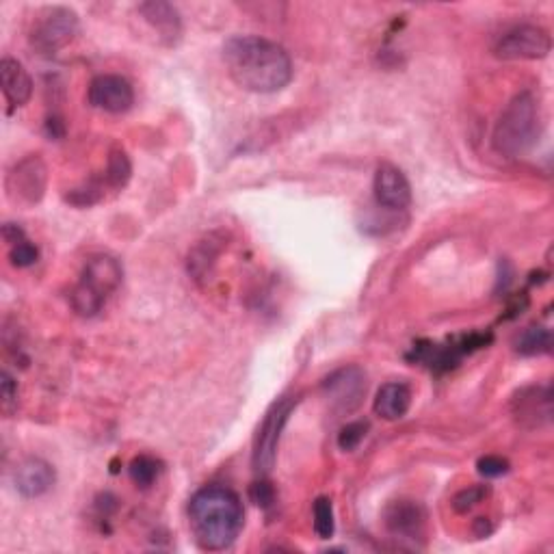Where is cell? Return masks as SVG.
I'll return each instance as SVG.
<instances>
[{
    "instance_id": "obj_1",
    "label": "cell",
    "mask_w": 554,
    "mask_h": 554,
    "mask_svg": "<svg viewBox=\"0 0 554 554\" xmlns=\"http://www.w3.org/2000/svg\"><path fill=\"white\" fill-rule=\"evenodd\" d=\"M223 61L232 81L252 94H277L293 81L288 52L258 35H236L223 44Z\"/></svg>"
},
{
    "instance_id": "obj_2",
    "label": "cell",
    "mask_w": 554,
    "mask_h": 554,
    "mask_svg": "<svg viewBox=\"0 0 554 554\" xmlns=\"http://www.w3.org/2000/svg\"><path fill=\"white\" fill-rule=\"evenodd\" d=\"M187 513L195 544L208 552L228 550L245 524L241 498L226 485H206L197 490L189 500Z\"/></svg>"
},
{
    "instance_id": "obj_3",
    "label": "cell",
    "mask_w": 554,
    "mask_h": 554,
    "mask_svg": "<svg viewBox=\"0 0 554 554\" xmlns=\"http://www.w3.org/2000/svg\"><path fill=\"white\" fill-rule=\"evenodd\" d=\"M542 137V107L531 91H522L513 98L496 122L492 143L505 158H518L531 152Z\"/></svg>"
},
{
    "instance_id": "obj_4",
    "label": "cell",
    "mask_w": 554,
    "mask_h": 554,
    "mask_svg": "<svg viewBox=\"0 0 554 554\" xmlns=\"http://www.w3.org/2000/svg\"><path fill=\"white\" fill-rule=\"evenodd\" d=\"M124 280V269L120 265V260L109 256V254H94L89 256L81 280L72 288L70 301L74 312L81 316H96L104 301H107L109 295H113L117 288H120Z\"/></svg>"
},
{
    "instance_id": "obj_5",
    "label": "cell",
    "mask_w": 554,
    "mask_h": 554,
    "mask_svg": "<svg viewBox=\"0 0 554 554\" xmlns=\"http://www.w3.org/2000/svg\"><path fill=\"white\" fill-rule=\"evenodd\" d=\"M81 29L76 11L70 7H46L37 13L31 26V46L39 55L52 57L68 48Z\"/></svg>"
},
{
    "instance_id": "obj_6",
    "label": "cell",
    "mask_w": 554,
    "mask_h": 554,
    "mask_svg": "<svg viewBox=\"0 0 554 554\" xmlns=\"http://www.w3.org/2000/svg\"><path fill=\"white\" fill-rule=\"evenodd\" d=\"M552 50V37L542 26L518 24L496 39L494 55L503 61L546 59Z\"/></svg>"
},
{
    "instance_id": "obj_7",
    "label": "cell",
    "mask_w": 554,
    "mask_h": 554,
    "mask_svg": "<svg viewBox=\"0 0 554 554\" xmlns=\"http://www.w3.org/2000/svg\"><path fill=\"white\" fill-rule=\"evenodd\" d=\"M295 405H297V399L284 397L271 407L265 420H262V427L258 431L256 446H254V470L258 474H269L273 470L275 457H277V444H280L282 431Z\"/></svg>"
},
{
    "instance_id": "obj_8",
    "label": "cell",
    "mask_w": 554,
    "mask_h": 554,
    "mask_svg": "<svg viewBox=\"0 0 554 554\" xmlns=\"http://www.w3.org/2000/svg\"><path fill=\"white\" fill-rule=\"evenodd\" d=\"M48 187V169L46 163L37 154L22 158V161L9 171L7 176V195L13 202L33 206L42 202Z\"/></svg>"
},
{
    "instance_id": "obj_9",
    "label": "cell",
    "mask_w": 554,
    "mask_h": 554,
    "mask_svg": "<svg viewBox=\"0 0 554 554\" xmlns=\"http://www.w3.org/2000/svg\"><path fill=\"white\" fill-rule=\"evenodd\" d=\"M384 524L394 539L418 546L427 535V509L418 500H394L384 511Z\"/></svg>"
},
{
    "instance_id": "obj_10",
    "label": "cell",
    "mask_w": 554,
    "mask_h": 554,
    "mask_svg": "<svg viewBox=\"0 0 554 554\" xmlns=\"http://www.w3.org/2000/svg\"><path fill=\"white\" fill-rule=\"evenodd\" d=\"M327 401L340 414H351L366 394V373L360 366H345L323 381Z\"/></svg>"
},
{
    "instance_id": "obj_11",
    "label": "cell",
    "mask_w": 554,
    "mask_h": 554,
    "mask_svg": "<svg viewBox=\"0 0 554 554\" xmlns=\"http://www.w3.org/2000/svg\"><path fill=\"white\" fill-rule=\"evenodd\" d=\"M89 104L104 113L120 115L135 104V89L124 76L100 74L89 85Z\"/></svg>"
},
{
    "instance_id": "obj_12",
    "label": "cell",
    "mask_w": 554,
    "mask_h": 554,
    "mask_svg": "<svg viewBox=\"0 0 554 554\" xmlns=\"http://www.w3.org/2000/svg\"><path fill=\"white\" fill-rule=\"evenodd\" d=\"M511 414L524 429H539L552 420V388L529 386L522 388L511 401Z\"/></svg>"
},
{
    "instance_id": "obj_13",
    "label": "cell",
    "mask_w": 554,
    "mask_h": 554,
    "mask_svg": "<svg viewBox=\"0 0 554 554\" xmlns=\"http://www.w3.org/2000/svg\"><path fill=\"white\" fill-rule=\"evenodd\" d=\"M373 193L379 206L388 210H405L412 204V184L399 167L379 165L373 180Z\"/></svg>"
},
{
    "instance_id": "obj_14",
    "label": "cell",
    "mask_w": 554,
    "mask_h": 554,
    "mask_svg": "<svg viewBox=\"0 0 554 554\" xmlns=\"http://www.w3.org/2000/svg\"><path fill=\"white\" fill-rule=\"evenodd\" d=\"M57 474L48 461L39 457H26L13 472V485L24 498H39L55 485Z\"/></svg>"
},
{
    "instance_id": "obj_15",
    "label": "cell",
    "mask_w": 554,
    "mask_h": 554,
    "mask_svg": "<svg viewBox=\"0 0 554 554\" xmlns=\"http://www.w3.org/2000/svg\"><path fill=\"white\" fill-rule=\"evenodd\" d=\"M139 13L165 44L174 46L178 42L182 35V18L174 5L163 3V0H152V3L139 5Z\"/></svg>"
},
{
    "instance_id": "obj_16",
    "label": "cell",
    "mask_w": 554,
    "mask_h": 554,
    "mask_svg": "<svg viewBox=\"0 0 554 554\" xmlns=\"http://www.w3.org/2000/svg\"><path fill=\"white\" fill-rule=\"evenodd\" d=\"M0 81H3V94L9 102L11 111L24 107L33 96V81L24 65L16 59L5 57L0 61Z\"/></svg>"
},
{
    "instance_id": "obj_17",
    "label": "cell",
    "mask_w": 554,
    "mask_h": 554,
    "mask_svg": "<svg viewBox=\"0 0 554 554\" xmlns=\"http://www.w3.org/2000/svg\"><path fill=\"white\" fill-rule=\"evenodd\" d=\"M412 405V388L403 381H388L377 390L373 410L384 420H401Z\"/></svg>"
},
{
    "instance_id": "obj_18",
    "label": "cell",
    "mask_w": 554,
    "mask_h": 554,
    "mask_svg": "<svg viewBox=\"0 0 554 554\" xmlns=\"http://www.w3.org/2000/svg\"><path fill=\"white\" fill-rule=\"evenodd\" d=\"M552 349V334L546 327H526L516 338V351L520 355H542Z\"/></svg>"
},
{
    "instance_id": "obj_19",
    "label": "cell",
    "mask_w": 554,
    "mask_h": 554,
    "mask_svg": "<svg viewBox=\"0 0 554 554\" xmlns=\"http://www.w3.org/2000/svg\"><path fill=\"white\" fill-rule=\"evenodd\" d=\"M161 470H163V464L152 455H139L130 461V466H128L130 479H133V483L137 487H141V490H148L150 485H154Z\"/></svg>"
},
{
    "instance_id": "obj_20",
    "label": "cell",
    "mask_w": 554,
    "mask_h": 554,
    "mask_svg": "<svg viewBox=\"0 0 554 554\" xmlns=\"http://www.w3.org/2000/svg\"><path fill=\"white\" fill-rule=\"evenodd\" d=\"M312 524L314 533L319 539H332L336 533V516H334V505L327 496H319L314 500L312 507Z\"/></svg>"
},
{
    "instance_id": "obj_21",
    "label": "cell",
    "mask_w": 554,
    "mask_h": 554,
    "mask_svg": "<svg viewBox=\"0 0 554 554\" xmlns=\"http://www.w3.org/2000/svg\"><path fill=\"white\" fill-rule=\"evenodd\" d=\"M130 176H133V165L124 150H113L107 161V171H104V180L111 189H124Z\"/></svg>"
},
{
    "instance_id": "obj_22",
    "label": "cell",
    "mask_w": 554,
    "mask_h": 554,
    "mask_svg": "<svg viewBox=\"0 0 554 554\" xmlns=\"http://www.w3.org/2000/svg\"><path fill=\"white\" fill-rule=\"evenodd\" d=\"M217 241L208 239L204 243L197 245L193 249V254L189 256V273L195 277V280H200V277H204L208 273V269L215 265V258L219 254V249L215 247Z\"/></svg>"
},
{
    "instance_id": "obj_23",
    "label": "cell",
    "mask_w": 554,
    "mask_h": 554,
    "mask_svg": "<svg viewBox=\"0 0 554 554\" xmlns=\"http://www.w3.org/2000/svg\"><path fill=\"white\" fill-rule=\"evenodd\" d=\"M368 431V422L366 420H353L349 425H345L338 433V446L340 451L351 453L362 444V440L366 438Z\"/></svg>"
},
{
    "instance_id": "obj_24",
    "label": "cell",
    "mask_w": 554,
    "mask_h": 554,
    "mask_svg": "<svg viewBox=\"0 0 554 554\" xmlns=\"http://www.w3.org/2000/svg\"><path fill=\"white\" fill-rule=\"evenodd\" d=\"M487 494H490V490H487L485 485H470V487H466V490H461L453 496L451 505L457 513H468L479 503H483V500L487 498Z\"/></svg>"
},
{
    "instance_id": "obj_25",
    "label": "cell",
    "mask_w": 554,
    "mask_h": 554,
    "mask_svg": "<svg viewBox=\"0 0 554 554\" xmlns=\"http://www.w3.org/2000/svg\"><path fill=\"white\" fill-rule=\"evenodd\" d=\"M0 410L5 416L18 410V384L7 371L0 373Z\"/></svg>"
},
{
    "instance_id": "obj_26",
    "label": "cell",
    "mask_w": 554,
    "mask_h": 554,
    "mask_svg": "<svg viewBox=\"0 0 554 554\" xmlns=\"http://www.w3.org/2000/svg\"><path fill=\"white\" fill-rule=\"evenodd\" d=\"M37 258H39V249L29 239H24V241H20L16 245H11V249H9L11 265L18 267V269L33 267L35 262H37Z\"/></svg>"
},
{
    "instance_id": "obj_27",
    "label": "cell",
    "mask_w": 554,
    "mask_h": 554,
    "mask_svg": "<svg viewBox=\"0 0 554 554\" xmlns=\"http://www.w3.org/2000/svg\"><path fill=\"white\" fill-rule=\"evenodd\" d=\"M477 470L485 479H496L509 472V461L500 455H485L479 459Z\"/></svg>"
},
{
    "instance_id": "obj_28",
    "label": "cell",
    "mask_w": 554,
    "mask_h": 554,
    "mask_svg": "<svg viewBox=\"0 0 554 554\" xmlns=\"http://www.w3.org/2000/svg\"><path fill=\"white\" fill-rule=\"evenodd\" d=\"M252 500L262 507V509H271L275 505V492H273V487L267 483V481H258L252 485Z\"/></svg>"
},
{
    "instance_id": "obj_29",
    "label": "cell",
    "mask_w": 554,
    "mask_h": 554,
    "mask_svg": "<svg viewBox=\"0 0 554 554\" xmlns=\"http://www.w3.org/2000/svg\"><path fill=\"white\" fill-rule=\"evenodd\" d=\"M3 239L9 243V245H16L20 241H24V230L20 226H16V223H5L3 226Z\"/></svg>"
},
{
    "instance_id": "obj_30",
    "label": "cell",
    "mask_w": 554,
    "mask_h": 554,
    "mask_svg": "<svg viewBox=\"0 0 554 554\" xmlns=\"http://www.w3.org/2000/svg\"><path fill=\"white\" fill-rule=\"evenodd\" d=\"M474 531H477L479 537H487V535L492 533V526H490V522H487V520L479 518V520H477V526H474Z\"/></svg>"
}]
</instances>
